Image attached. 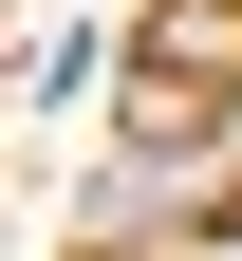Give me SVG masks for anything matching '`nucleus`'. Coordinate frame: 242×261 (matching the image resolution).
<instances>
[]
</instances>
